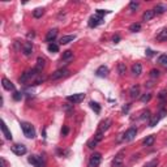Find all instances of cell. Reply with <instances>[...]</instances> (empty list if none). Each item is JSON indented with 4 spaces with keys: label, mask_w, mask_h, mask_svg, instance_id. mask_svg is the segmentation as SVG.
Returning a JSON list of instances; mask_svg holds the SVG:
<instances>
[{
    "label": "cell",
    "mask_w": 167,
    "mask_h": 167,
    "mask_svg": "<svg viewBox=\"0 0 167 167\" xmlns=\"http://www.w3.org/2000/svg\"><path fill=\"white\" fill-rule=\"evenodd\" d=\"M21 128H22V132H24V135L27 137V138H34L35 137V129L34 127H33L30 123H21Z\"/></svg>",
    "instance_id": "6da1fadb"
},
{
    "label": "cell",
    "mask_w": 167,
    "mask_h": 167,
    "mask_svg": "<svg viewBox=\"0 0 167 167\" xmlns=\"http://www.w3.org/2000/svg\"><path fill=\"white\" fill-rule=\"evenodd\" d=\"M101 161H102V155L99 153H94L90 157V161H89V167H98L101 165Z\"/></svg>",
    "instance_id": "7a4b0ae2"
},
{
    "label": "cell",
    "mask_w": 167,
    "mask_h": 167,
    "mask_svg": "<svg viewBox=\"0 0 167 167\" xmlns=\"http://www.w3.org/2000/svg\"><path fill=\"white\" fill-rule=\"evenodd\" d=\"M10 150H12L16 155H24L27 152L26 146L25 145H20V144H14V145H12L10 146Z\"/></svg>",
    "instance_id": "3957f363"
},
{
    "label": "cell",
    "mask_w": 167,
    "mask_h": 167,
    "mask_svg": "<svg viewBox=\"0 0 167 167\" xmlns=\"http://www.w3.org/2000/svg\"><path fill=\"white\" fill-rule=\"evenodd\" d=\"M136 135H137V129L135 127H131L129 129L125 131V133L123 135V138H124V141H132L136 137Z\"/></svg>",
    "instance_id": "277c9868"
},
{
    "label": "cell",
    "mask_w": 167,
    "mask_h": 167,
    "mask_svg": "<svg viewBox=\"0 0 167 167\" xmlns=\"http://www.w3.org/2000/svg\"><path fill=\"white\" fill-rule=\"evenodd\" d=\"M67 99H68L69 102H72V103H80V102H82L84 99H85V94L84 93H76V94H73V96H68Z\"/></svg>",
    "instance_id": "5b68a950"
},
{
    "label": "cell",
    "mask_w": 167,
    "mask_h": 167,
    "mask_svg": "<svg viewBox=\"0 0 167 167\" xmlns=\"http://www.w3.org/2000/svg\"><path fill=\"white\" fill-rule=\"evenodd\" d=\"M67 75H68V69L60 68V69H58V71H55L54 73L50 76V79H51V80H59V79H62V77H64V76H67Z\"/></svg>",
    "instance_id": "8992f818"
},
{
    "label": "cell",
    "mask_w": 167,
    "mask_h": 167,
    "mask_svg": "<svg viewBox=\"0 0 167 167\" xmlns=\"http://www.w3.org/2000/svg\"><path fill=\"white\" fill-rule=\"evenodd\" d=\"M102 22H103V18L101 17V16L96 14V16H92V17L89 18V26L90 27H97L98 25H101Z\"/></svg>",
    "instance_id": "52a82bcc"
},
{
    "label": "cell",
    "mask_w": 167,
    "mask_h": 167,
    "mask_svg": "<svg viewBox=\"0 0 167 167\" xmlns=\"http://www.w3.org/2000/svg\"><path fill=\"white\" fill-rule=\"evenodd\" d=\"M29 162L34 166V167H43V161L41 157H38V155H31V157H29Z\"/></svg>",
    "instance_id": "ba28073f"
},
{
    "label": "cell",
    "mask_w": 167,
    "mask_h": 167,
    "mask_svg": "<svg viewBox=\"0 0 167 167\" xmlns=\"http://www.w3.org/2000/svg\"><path fill=\"white\" fill-rule=\"evenodd\" d=\"M112 124V120L111 119H104L103 121H101V124H99V128H98V132H102L104 133V131H107L110 125Z\"/></svg>",
    "instance_id": "9c48e42d"
},
{
    "label": "cell",
    "mask_w": 167,
    "mask_h": 167,
    "mask_svg": "<svg viewBox=\"0 0 167 167\" xmlns=\"http://www.w3.org/2000/svg\"><path fill=\"white\" fill-rule=\"evenodd\" d=\"M96 75L98 76V77H106L108 75V68L106 65H101L99 68L96 71Z\"/></svg>",
    "instance_id": "30bf717a"
},
{
    "label": "cell",
    "mask_w": 167,
    "mask_h": 167,
    "mask_svg": "<svg viewBox=\"0 0 167 167\" xmlns=\"http://www.w3.org/2000/svg\"><path fill=\"white\" fill-rule=\"evenodd\" d=\"M31 51H33V44H31V42H25L24 46H22V52H24V55L29 56V55L31 54Z\"/></svg>",
    "instance_id": "8fae6325"
},
{
    "label": "cell",
    "mask_w": 167,
    "mask_h": 167,
    "mask_svg": "<svg viewBox=\"0 0 167 167\" xmlns=\"http://www.w3.org/2000/svg\"><path fill=\"white\" fill-rule=\"evenodd\" d=\"M2 85H3V88L5 89V90H14V85L12 82H10L8 79H5V77H3V80H2Z\"/></svg>",
    "instance_id": "7c38bea8"
},
{
    "label": "cell",
    "mask_w": 167,
    "mask_h": 167,
    "mask_svg": "<svg viewBox=\"0 0 167 167\" xmlns=\"http://www.w3.org/2000/svg\"><path fill=\"white\" fill-rule=\"evenodd\" d=\"M56 37H58V29H51V30H48V33L46 34V41L52 42Z\"/></svg>",
    "instance_id": "4fadbf2b"
},
{
    "label": "cell",
    "mask_w": 167,
    "mask_h": 167,
    "mask_svg": "<svg viewBox=\"0 0 167 167\" xmlns=\"http://www.w3.org/2000/svg\"><path fill=\"white\" fill-rule=\"evenodd\" d=\"M129 94H131V97L133 99L138 98V97H140V86H138V85H133L131 88V90H129Z\"/></svg>",
    "instance_id": "5bb4252c"
},
{
    "label": "cell",
    "mask_w": 167,
    "mask_h": 167,
    "mask_svg": "<svg viewBox=\"0 0 167 167\" xmlns=\"http://www.w3.org/2000/svg\"><path fill=\"white\" fill-rule=\"evenodd\" d=\"M2 132H3L4 137L7 138V140H12V135H10V132H9V129H8V127H7V124H5L4 121H2Z\"/></svg>",
    "instance_id": "9a60e30c"
},
{
    "label": "cell",
    "mask_w": 167,
    "mask_h": 167,
    "mask_svg": "<svg viewBox=\"0 0 167 167\" xmlns=\"http://www.w3.org/2000/svg\"><path fill=\"white\" fill-rule=\"evenodd\" d=\"M141 72H142V67H141L140 63H136V64L132 65V73L135 76H140Z\"/></svg>",
    "instance_id": "2e32d148"
},
{
    "label": "cell",
    "mask_w": 167,
    "mask_h": 167,
    "mask_svg": "<svg viewBox=\"0 0 167 167\" xmlns=\"http://www.w3.org/2000/svg\"><path fill=\"white\" fill-rule=\"evenodd\" d=\"M75 39H76V35H64V37L60 38L59 43L60 44H67V43H69V42L75 41Z\"/></svg>",
    "instance_id": "e0dca14e"
},
{
    "label": "cell",
    "mask_w": 167,
    "mask_h": 167,
    "mask_svg": "<svg viewBox=\"0 0 167 167\" xmlns=\"http://www.w3.org/2000/svg\"><path fill=\"white\" fill-rule=\"evenodd\" d=\"M154 16H155V12L153 9H149V10H146L145 13H144V16H142V20L144 21H150L152 18H154Z\"/></svg>",
    "instance_id": "ac0fdd59"
},
{
    "label": "cell",
    "mask_w": 167,
    "mask_h": 167,
    "mask_svg": "<svg viewBox=\"0 0 167 167\" xmlns=\"http://www.w3.org/2000/svg\"><path fill=\"white\" fill-rule=\"evenodd\" d=\"M165 114H166V111H165V110H163V111H161V112H159V115H158V116H155V118H154L152 121H150V124H149V125H150V127H155V124H157L158 121H159L161 119L163 118V116H165Z\"/></svg>",
    "instance_id": "d6986e66"
},
{
    "label": "cell",
    "mask_w": 167,
    "mask_h": 167,
    "mask_svg": "<svg viewBox=\"0 0 167 167\" xmlns=\"http://www.w3.org/2000/svg\"><path fill=\"white\" fill-rule=\"evenodd\" d=\"M157 39L158 41H167V27L161 30L158 34H157Z\"/></svg>",
    "instance_id": "ffe728a7"
},
{
    "label": "cell",
    "mask_w": 167,
    "mask_h": 167,
    "mask_svg": "<svg viewBox=\"0 0 167 167\" xmlns=\"http://www.w3.org/2000/svg\"><path fill=\"white\" fill-rule=\"evenodd\" d=\"M123 153H119L118 155H116V157H115V159L112 161V165L116 167V166H120L121 165V162H123Z\"/></svg>",
    "instance_id": "44dd1931"
},
{
    "label": "cell",
    "mask_w": 167,
    "mask_h": 167,
    "mask_svg": "<svg viewBox=\"0 0 167 167\" xmlns=\"http://www.w3.org/2000/svg\"><path fill=\"white\" fill-rule=\"evenodd\" d=\"M43 67H44V59L38 58V60H37V65H35V69H37L38 73H39V72H42Z\"/></svg>",
    "instance_id": "7402d4cb"
},
{
    "label": "cell",
    "mask_w": 167,
    "mask_h": 167,
    "mask_svg": "<svg viewBox=\"0 0 167 167\" xmlns=\"http://www.w3.org/2000/svg\"><path fill=\"white\" fill-rule=\"evenodd\" d=\"M154 140H155V137H154V136H148L145 140L142 141V144H144L145 146H152L153 144H154Z\"/></svg>",
    "instance_id": "603a6c76"
},
{
    "label": "cell",
    "mask_w": 167,
    "mask_h": 167,
    "mask_svg": "<svg viewBox=\"0 0 167 167\" xmlns=\"http://www.w3.org/2000/svg\"><path fill=\"white\" fill-rule=\"evenodd\" d=\"M166 9H167V8L165 7L163 4H157V5H155V8H154L153 10H154L155 13H159V14H161V13H165V10H166Z\"/></svg>",
    "instance_id": "cb8c5ba5"
},
{
    "label": "cell",
    "mask_w": 167,
    "mask_h": 167,
    "mask_svg": "<svg viewBox=\"0 0 167 167\" xmlns=\"http://www.w3.org/2000/svg\"><path fill=\"white\" fill-rule=\"evenodd\" d=\"M43 12H44L43 8H37V9H34V12H33V16H34L35 18H39V17H42Z\"/></svg>",
    "instance_id": "d4e9b609"
},
{
    "label": "cell",
    "mask_w": 167,
    "mask_h": 167,
    "mask_svg": "<svg viewBox=\"0 0 167 167\" xmlns=\"http://www.w3.org/2000/svg\"><path fill=\"white\" fill-rule=\"evenodd\" d=\"M89 104H90V107H92L94 111H96V114H99V112H101V106H99L97 102H90Z\"/></svg>",
    "instance_id": "484cf974"
},
{
    "label": "cell",
    "mask_w": 167,
    "mask_h": 167,
    "mask_svg": "<svg viewBox=\"0 0 167 167\" xmlns=\"http://www.w3.org/2000/svg\"><path fill=\"white\" fill-rule=\"evenodd\" d=\"M129 30L133 31V33L140 31V30H141V25H140V24H132V25L129 26Z\"/></svg>",
    "instance_id": "4316f807"
},
{
    "label": "cell",
    "mask_w": 167,
    "mask_h": 167,
    "mask_svg": "<svg viewBox=\"0 0 167 167\" xmlns=\"http://www.w3.org/2000/svg\"><path fill=\"white\" fill-rule=\"evenodd\" d=\"M48 51L50 52H58L59 51V46L55 43H50L48 44Z\"/></svg>",
    "instance_id": "83f0119b"
},
{
    "label": "cell",
    "mask_w": 167,
    "mask_h": 167,
    "mask_svg": "<svg viewBox=\"0 0 167 167\" xmlns=\"http://www.w3.org/2000/svg\"><path fill=\"white\" fill-rule=\"evenodd\" d=\"M118 71H119V73H120L121 76L125 75V71H127L125 64H124V63H119V65H118Z\"/></svg>",
    "instance_id": "f1b7e54d"
},
{
    "label": "cell",
    "mask_w": 167,
    "mask_h": 167,
    "mask_svg": "<svg viewBox=\"0 0 167 167\" xmlns=\"http://www.w3.org/2000/svg\"><path fill=\"white\" fill-rule=\"evenodd\" d=\"M150 99H152V94L146 93V94H144V96L141 97V102H142V103H146V102L150 101Z\"/></svg>",
    "instance_id": "f546056e"
},
{
    "label": "cell",
    "mask_w": 167,
    "mask_h": 167,
    "mask_svg": "<svg viewBox=\"0 0 167 167\" xmlns=\"http://www.w3.org/2000/svg\"><path fill=\"white\" fill-rule=\"evenodd\" d=\"M150 116H152V115H150V111H149V110H144L142 112H141L140 119H142V120H144V119H149Z\"/></svg>",
    "instance_id": "4dcf8cb0"
},
{
    "label": "cell",
    "mask_w": 167,
    "mask_h": 167,
    "mask_svg": "<svg viewBox=\"0 0 167 167\" xmlns=\"http://www.w3.org/2000/svg\"><path fill=\"white\" fill-rule=\"evenodd\" d=\"M72 58V51H69V50H67V51L63 52V56H62V60H68Z\"/></svg>",
    "instance_id": "1f68e13d"
},
{
    "label": "cell",
    "mask_w": 167,
    "mask_h": 167,
    "mask_svg": "<svg viewBox=\"0 0 167 167\" xmlns=\"http://www.w3.org/2000/svg\"><path fill=\"white\" fill-rule=\"evenodd\" d=\"M103 135H104V133H102V132H97V135L94 136L96 141H97V142H101V141L103 140Z\"/></svg>",
    "instance_id": "d6a6232c"
},
{
    "label": "cell",
    "mask_w": 167,
    "mask_h": 167,
    "mask_svg": "<svg viewBox=\"0 0 167 167\" xmlns=\"http://www.w3.org/2000/svg\"><path fill=\"white\" fill-rule=\"evenodd\" d=\"M158 63L161 64H167V55H161L158 58Z\"/></svg>",
    "instance_id": "836d02e7"
},
{
    "label": "cell",
    "mask_w": 167,
    "mask_h": 167,
    "mask_svg": "<svg viewBox=\"0 0 167 167\" xmlns=\"http://www.w3.org/2000/svg\"><path fill=\"white\" fill-rule=\"evenodd\" d=\"M97 144H98V142L96 141V138H92V140H90V141H89V142H88V146H89V148H90V149H94V148H96V146H97Z\"/></svg>",
    "instance_id": "e575fe53"
},
{
    "label": "cell",
    "mask_w": 167,
    "mask_h": 167,
    "mask_svg": "<svg viewBox=\"0 0 167 167\" xmlns=\"http://www.w3.org/2000/svg\"><path fill=\"white\" fill-rule=\"evenodd\" d=\"M158 166V159H153V161H150L149 163H146L145 167H157Z\"/></svg>",
    "instance_id": "d590c367"
},
{
    "label": "cell",
    "mask_w": 167,
    "mask_h": 167,
    "mask_svg": "<svg viewBox=\"0 0 167 167\" xmlns=\"http://www.w3.org/2000/svg\"><path fill=\"white\" fill-rule=\"evenodd\" d=\"M21 98H22V93L14 92V94H13V99H14V101H21Z\"/></svg>",
    "instance_id": "8d00e7d4"
},
{
    "label": "cell",
    "mask_w": 167,
    "mask_h": 167,
    "mask_svg": "<svg viewBox=\"0 0 167 167\" xmlns=\"http://www.w3.org/2000/svg\"><path fill=\"white\" fill-rule=\"evenodd\" d=\"M110 12H111V10H103V9H97V14H98V16H101V17H102L103 14H108Z\"/></svg>",
    "instance_id": "74e56055"
},
{
    "label": "cell",
    "mask_w": 167,
    "mask_h": 167,
    "mask_svg": "<svg viewBox=\"0 0 167 167\" xmlns=\"http://www.w3.org/2000/svg\"><path fill=\"white\" fill-rule=\"evenodd\" d=\"M129 8H131V10H136V9L138 8V3H135V2H132V3L129 4Z\"/></svg>",
    "instance_id": "f35d334b"
},
{
    "label": "cell",
    "mask_w": 167,
    "mask_h": 167,
    "mask_svg": "<svg viewBox=\"0 0 167 167\" xmlns=\"http://www.w3.org/2000/svg\"><path fill=\"white\" fill-rule=\"evenodd\" d=\"M150 76H152L153 79H154V77H158V76H159V71H157V69H153L152 72H150Z\"/></svg>",
    "instance_id": "ab89813d"
},
{
    "label": "cell",
    "mask_w": 167,
    "mask_h": 167,
    "mask_svg": "<svg viewBox=\"0 0 167 167\" xmlns=\"http://www.w3.org/2000/svg\"><path fill=\"white\" fill-rule=\"evenodd\" d=\"M68 132H69L68 127H64L63 129H62V135H63V136H65V135H68Z\"/></svg>",
    "instance_id": "60d3db41"
},
{
    "label": "cell",
    "mask_w": 167,
    "mask_h": 167,
    "mask_svg": "<svg viewBox=\"0 0 167 167\" xmlns=\"http://www.w3.org/2000/svg\"><path fill=\"white\" fill-rule=\"evenodd\" d=\"M159 98H161V99H165V98H166V92H161Z\"/></svg>",
    "instance_id": "b9f144b4"
},
{
    "label": "cell",
    "mask_w": 167,
    "mask_h": 167,
    "mask_svg": "<svg viewBox=\"0 0 167 167\" xmlns=\"http://www.w3.org/2000/svg\"><path fill=\"white\" fill-rule=\"evenodd\" d=\"M119 39H120V37H119V35H115V37H114V42H115V43H118Z\"/></svg>",
    "instance_id": "7bdbcfd3"
},
{
    "label": "cell",
    "mask_w": 167,
    "mask_h": 167,
    "mask_svg": "<svg viewBox=\"0 0 167 167\" xmlns=\"http://www.w3.org/2000/svg\"><path fill=\"white\" fill-rule=\"evenodd\" d=\"M2 167H7V162H5L4 158H2Z\"/></svg>",
    "instance_id": "ee69618b"
},
{
    "label": "cell",
    "mask_w": 167,
    "mask_h": 167,
    "mask_svg": "<svg viewBox=\"0 0 167 167\" xmlns=\"http://www.w3.org/2000/svg\"><path fill=\"white\" fill-rule=\"evenodd\" d=\"M146 54L149 55V56H152V55H153V51H152V50H146Z\"/></svg>",
    "instance_id": "f6af8a7d"
},
{
    "label": "cell",
    "mask_w": 167,
    "mask_h": 167,
    "mask_svg": "<svg viewBox=\"0 0 167 167\" xmlns=\"http://www.w3.org/2000/svg\"><path fill=\"white\" fill-rule=\"evenodd\" d=\"M128 110H129V104H128V106H125V107L123 108V111H124V112H127V111H128Z\"/></svg>",
    "instance_id": "bcb514c9"
}]
</instances>
